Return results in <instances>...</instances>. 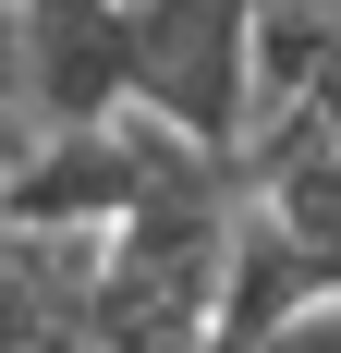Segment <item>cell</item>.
<instances>
[{
	"label": "cell",
	"mask_w": 341,
	"mask_h": 353,
	"mask_svg": "<svg viewBox=\"0 0 341 353\" xmlns=\"http://www.w3.org/2000/svg\"><path fill=\"white\" fill-rule=\"evenodd\" d=\"M135 98L195 146L244 159L256 134V0H135Z\"/></svg>",
	"instance_id": "6da1fadb"
},
{
	"label": "cell",
	"mask_w": 341,
	"mask_h": 353,
	"mask_svg": "<svg viewBox=\"0 0 341 353\" xmlns=\"http://www.w3.org/2000/svg\"><path fill=\"white\" fill-rule=\"evenodd\" d=\"M37 122H110L135 110V0H12Z\"/></svg>",
	"instance_id": "7a4b0ae2"
},
{
	"label": "cell",
	"mask_w": 341,
	"mask_h": 353,
	"mask_svg": "<svg viewBox=\"0 0 341 353\" xmlns=\"http://www.w3.org/2000/svg\"><path fill=\"white\" fill-rule=\"evenodd\" d=\"M317 305H341V268L293 232V219H269L256 195H244L232 256H220V305H207V353H269L280 329L317 317Z\"/></svg>",
	"instance_id": "3957f363"
},
{
	"label": "cell",
	"mask_w": 341,
	"mask_h": 353,
	"mask_svg": "<svg viewBox=\"0 0 341 353\" xmlns=\"http://www.w3.org/2000/svg\"><path fill=\"white\" fill-rule=\"evenodd\" d=\"M25 134H37V110L12 98V85H0V159H12V146H25Z\"/></svg>",
	"instance_id": "277c9868"
}]
</instances>
